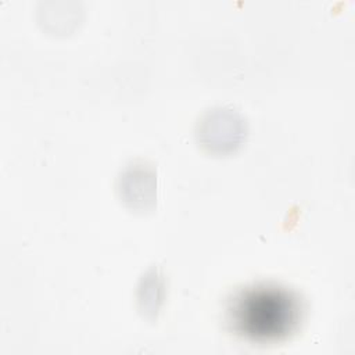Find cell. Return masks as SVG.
I'll list each match as a JSON object with an SVG mask.
<instances>
[{
    "label": "cell",
    "instance_id": "cell-1",
    "mask_svg": "<svg viewBox=\"0 0 355 355\" xmlns=\"http://www.w3.org/2000/svg\"><path fill=\"white\" fill-rule=\"evenodd\" d=\"M234 322L251 337H276L290 330L297 312L294 301L277 290H251L239 298Z\"/></svg>",
    "mask_w": 355,
    "mask_h": 355
},
{
    "label": "cell",
    "instance_id": "cell-2",
    "mask_svg": "<svg viewBox=\"0 0 355 355\" xmlns=\"http://www.w3.org/2000/svg\"><path fill=\"white\" fill-rule=\"evenodd\" d=\"M194 136L201 148L215 155L236 151L245 140L247 121L232 107L215 105L197 119Z\"/></svg>",
    "mask_w": 355,
    "mask_h": 355
},
{
    "label": "cell",
    "instance_id": "cell-3",
    "mask_svg": "<svg viewBox=\"0 0 355 355\" xmlns=\"http://www.w3.org/2000/svg\"><path fill=\"white\" fill-rule=\"evenodd\" d=\"M157 169L146 159L129 161L115 179V193L130 211L148 212L157 204Z\"/></svg>",
    "mask_w": 355,
    "mask_h": 355
},
{
    "label": "cell",
    "instance_id": "cell-4",
    "mask_svg": "<svg viewBox=\"0 0 355 355\" xmlns=\"http://www.w3.org/2000/svg\"><path fill=\"white\" fill-rule=\"evenodd\" d=\"M166 295V280L159 265L148 266L136 286V305L143 318L157 320Z\"/></svg>",
    "mask_w": 355,
    "mask_h": 355
}]
</instances>
